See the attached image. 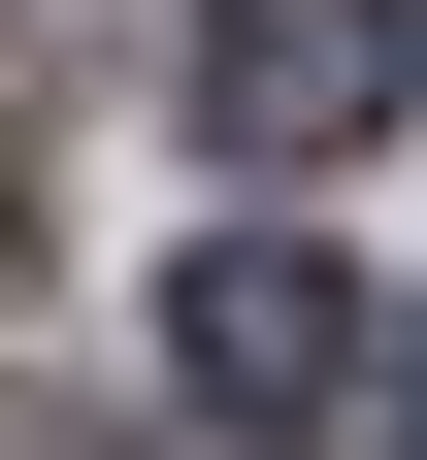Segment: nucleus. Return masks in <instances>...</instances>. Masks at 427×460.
I'll use <instances>...</instances> for the list:
<instances>
[{"instance_id": "nucleus-1", "label": "nucleus", "mask_w": 427, "mask_h": 460, "mask_svg": "<svg viewBox=\"0 0 427 460\" xmlns=\"http://www.w3.org/2000/svg\"><path fill=\"white\" fill-rule=\"evenodd\" d=\"M165 394H198V428H329L361 394V263L329 230H198V263H165Z\"/></svg>"}, {"instance_id": "nucleus-2", "label": "nucleus", "mask_w": 427, "mask_h": 460, "mask_svg": "<svg viewBox=\"0 0 427 460\" xmlns=\"http://www.w3.org/2000/svg\"><path fill=\"white\" fill-rule=\"evenodd\" d=\"M395 66H427L395 0H198V132H230V164H361Z\"/></svg>"}, {"instance_id": "nucleus-3", "label": "nucleus", "mask_w": 427, "mask_h": 460, "mask_svg": "<svg viewBox=\"0 0 427 460\" xmlns=\"http://www.w3.org/2000/svg\"><path fill=\"white\" fill-rule=\"evenodd\" d=\"M0 296H33V132H0Z\"/></svg>"}, {"instance_id": "nucleus-4", "label": "nucleus", "mask_w": 427, "mask_h": 460, "mask_svg": "<svg viewBox=\"0 0 427 460\" xmlns=\"http://www.w3.org/2000/svg\"><path fill=\"white\" fill-rule=\"evenodd\" d=\"M0 460H99V428H67V394H0Z\"/></svg>"}]
</instances>
